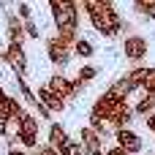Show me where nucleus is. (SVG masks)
Segmentation results:
<instances>
[{"instance_id":"obj_19","label":"nucleus","mask_w":155,"mask_h":155,"mask_svg":"<svg viewBox=\"0 0 155 155\" xmlns=\"http://www.w3.org/2000/svg\"><path fill=\"white\" fill-rule=\"evenodd\" d=\"M144 128H147V131H150V134L155 136V112H153V114H147V117H144Z\"/></svg>"},{"instance_id":"obj_1","label":"nucleus","mask_w":155,"mask_h":155,"mask_svg":"<svg viewBox=\"0 0 155 155\" xmlns=\"http://www.w3.org/2000/svg\"><path fill=\"white\" fill-rule=\"evenodd\" d=\"M52 8V19L57 33H68V35H79V8L76 0H46Z\"/></svg>"},{"instance_id":"obj_3","label":"nucleus","mask_w":155,"mask_h":155,"mask_svg":"<svg viewBox=\"0 0 155 155\" xmlns=\"http://www.w3.org/2000/svg\"><path fill=\"white\" fill-rule=\"evenodd\" d=\"M16 136H19V144L25 147V150H38V120H35V114H30V112H25L16 123Z\"/></svg>"},{"instance_id":"obj_4","label":"nucleus","mask_w":155,"mask_h":155,"mask_svg":"<svg viewBox=\"0 0 155 155\" xmlns=\"http://www.w3.org/2000/svg\"><path fill=\"white\" fill-rule=\"evenodd\" d=\"M46 144H52L60 155H84L79 139H71V136L63 131L60 123H52V125H49V142H46Z\"/></svg>"},{"instance_id":"obj_6","label":"nucleus","mask_w":155,"mask_h":155,"mask_svg":"<svg viewBox=\"0 0 155 155\" xmlns=\"http://www.w3.org/2000/svg\"><path fill=\"white\" fill-rule=\"evenodd\" d=\"M46 87L57 95V98H63L65 104L68 101H74L79 93H82V84L76 82V79H68V76H63V74H52L49 79H46Z\"/></svg>"},{"instance_id":"obj_8","label":"nucleus","mask_w":155,"mask_h":155,"mask_svg":"<svg viewBox=\"0 0 155 155\" xmlns=\"http://www.w3.org/2000/svg\"><path fill=\"white\" fill-rule=\"evenodd\" d=\"M3 60L14 68V74H19V76L27 74V54H25V46L22 44H8L5 52H3Z\"/></svg>"},{"instance_id":"obj_13","label":"nucleus","mask_w":155,"mask_h":155,"mask_svg":"<svg viewBox=\"0 0 155 155\" xmlns=\"http://www.w3.org/2000/svg\"><path fill=\"white\" fill-rule=\"evenodd\" d=\"M74 54H76V57H93V54H95V46H93L87 38H82V35H79V38H76V44H74Z\"/></svg>"},{"instance_id":"obj_16","label":"nucleus","mask_w":155,"mask_h":155,"mask_svg":"<svg viewBox=\"0 0 155 155\" xmlns=\"http://www.w3.org/2000/svg\"><path fill=\"white\" fill-rule=\"evenodd\" d=\"M144 93H150L155 95V68H150V74H147V82H144V87H142Z\"/></svg>"},{"instance_id":"obj_7","label":"nucleus","mask_w":155,"mask_h":155,"mask_svg":"<svg viewBox=\"0 0 155 155\" xmlns=\"http://www.w3.org/2000/svg\"><path fill=\"white\" fill-rule=\"evenodd\" d=\"M79 144H82V153L84 155L104 153V150H101V147H104V136H101L95 128H90V125H82V128H79Z\"/></svg>"},{"instance_id":"obj_18","label":"nucleus","mask_w":155,"mask_h":155,"mask_svg":"<svg viewBox=\"0 0 155 155\" xmlns=\"http://www.w3.org/2000/svg\"><path fill=\"white\" fill-rule=\"evenodd\" d=\"M139 14H142L144 19H153V22H155V0H153V3H150V5H147V8H142Z\"/></svg>"},{"instance_id":"obj_2","label":"nucleus","mask_w":155,"mask_h":155,"mask_svg":"<svg viewBox=\"0 0 155 155\" xmlns=\"http://www.w3.org/2000/svg\"><path fill=\"white\" fill-rule=\"evenodd\" d=\"M87 19H90V25H93L104 38H114V35H120V33L125 30V19L120 16V11H117L114 5H104V8H98V11H90Z\"/></svg>"},{"instance_id":"obj_11","label":"nucleus","mask_w":155,"mask_h":155,"mask_svg":"<svg viewBox=\"0 0 155 155\" xmlns=\"http://www.w3.org/2000/svg\"><path fill=\"white\" fill-rule=\"evenodd\" d=\"M38 101H41L52 114H57V112H63V109H65V101H63V98H57L46 84H41V87H38Z\"/></svg>"},{"instance_id":"obj_23","label":"nucleus","mask_w":155,"mask_h":155,"mask_svg":"<svg viewBox=\"0 0 155 155\" xmlns=\"http://www.w3.org/2000/svg\"><path fill=\"white\" fill-rule=\"evenodd\" d=\"M5 3H8V0H5Z\"/></svg>"},{"instance_id":"obj_17","label":"nucleus","mask_w":155,"mask_h":155,"mask_svg":"<svg viewBox=\"0 0 155 155\" xmlns=\"http://www.w3.org/2000/svg\"><path fill=\"white\" fill-rule=\"evenodd\" d=\"M16 11H19V19H22V22L33 19V8H30L27 3H19V8H16Z\"/></svg>"},{"instance_id":"obj_21","label":"nucleus","mask_w":155,"mask_h":155,"mask_svg":"<svg viewBox=\"0 0 155 155\" xmlns=\"http://www.w3.org/2000/svg\"><path fill=\"white\" fill-rule=\"evenodd\" d=\"M35 155H60V153H57L52 144H46V147H38V150H35Z\"/></svg>"},{"instance_id":"obj_22","label":"nucleus","mask_w":155,"mask_h":155,"mask_svg":"<svg viewBox=\"0 0 155 155\" xmlns=\"http://www.w3.org/2000/svg\"><path fill=\"white\" fill-rule=\"evenodd\" d=\"M8 155H27L25 150H19V147H8Z\"/></svg>"},{"instance_id":"obj_9","label":"nucleus","mask_w":155,"mask_h":155,"mask_svg":"<svg viewBox=\"0 0 155 155\" xmlns=\"http://www.w3.org/2000/svg\"><path fill=\"white\" fill-rule=\"evenodd\" d=\"M114 142L120 144V147H125L131 155H136V153H142V147H144V142H142V136L128 125V128H117L114 131Z\"/></svg>"},{"instance_id":"obj_5","label":"nucleus","mask_w":155,"mask_h":155,"mask_svg":"<svg viewBox=\"0 0 155 155\" xmlns=\"http://www.w3.org/2000/svg\"><path fill=\"white\" fill-rule=\"evenodd\" d=\"M147 52H150V44H147L144 35H139V33H128V35L123 38V57H125L128 63L142 65L144 57H147Z\"/></svg>"},{"instance_id":"obj_12","label":"nucleus","mask_w":155,"mask_h":155,"mask_svg":"<svg viewBox=\"0 0 155 155\" xmlns=\"http://www.w3.org/2000/svg\"><path fill=\"white\" fill-rule=\"evenodd\" d=\"M134 112L136 114H142V117H147V114H153L155 112V95H150V93H144L136 104H134Z\"/></svg>"},{"instance_id":"obj_10","label":"nucleus","mask_w":155,"mask_h":155,"mask_svg":"<svg viewBox=\"0 0 155 155\" xmlns=\"http://www.w3.org/2000/svg\"><path fill=\"white\" fill-rule=\"evenodd\" d=\"M5 27H8V44H22V46H25L27 30H25V22H22L16 14H8V16H5Z\"/></svg>"},{"instance_id":"obj_14","label":"nucleus","mask_w":155,"mask_h":155,"mask_svg":"<svg viewBox=\"0 0 155 155\" xmlns=\"http://www.w3.org/2000/svg\"><path fill=\"white\" fill-rule=\"evenodd\" d=\"M95 76H98V68H95V65H90V63H84V65L79 68V74H76V82L84 87V84H90Z\"/></svg>"},{"instance_id":"obj_20","label":"nucleus","mask_w":155,"mask_h":155,"mask_svg":"<svg viewBox=\"0 0 155 155\" xmlns=\"http://www.w3.org/2000/svg\"><path fill=\"white\" fill-rule=\"evenodd\" d=\"M104 155H131V153H128L125 147H120V144H114V147H109V150H106Z\"/></svg>"},{"instance_id":"obj_15","label":"nucleus","mask_w":155,"mask_h":155,"mask_svg":"<svg viewBox=\"0 0 155 155\" xmlns=\"http://www.w3.org/2000/svg\"><path fill=\"white\" fill-rule=\"evenodd\" d=\"M25 30H27V38H41V30H38V25H35L33 19L25 22Z\"/></svg>"}]
</instances>
